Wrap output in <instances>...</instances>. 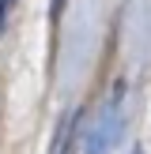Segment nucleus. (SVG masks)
<instances>
[{
    "label": "nucleus",
    "mask_w": 151,
    "mask_h": 154,
    "mask_svg": "<svg viewBox=\"0 0 151 154\" xmlns=\"http://www.w3.org/2000/svg\"><path fill=\"white\" fill-rule=\"evenodd\" d=\"M60 8H64V0H53V23L60 19Z\"/></svg>",
    "instance_id": "4"
},
{
    "label": "nucleus",
    "mask_w": 151,
    "mask_h": 154,
    "mask_svg": "<svg viewBox=\"0 0 151 154\" xmlns=\"http://www.w3.org/2000/svg\"><path fill=\"white\" fill-rule=\"evenodd\" d=\"M136 154H143V150H136Z\"/></svg>",
    "instance_id": "5"
},
{
    "label": "nucleus",
    "mask_w": 151,
    "mask_h": 154,
    "mask_svg": "<svg viewBox=\"0 0 151 154\" xmlns=\"http://www.w3.org/2000/svg\"><path fill=\"white\" fill-rule=\"evenodd\" d=\"M121 94H125V83H113L110 98H106L102 113L95 117V124L87 128V154H113L117 147V135L125 128V117H121Z\"/></svg>",
    "instance_id": "1"
},
{
    "label": "nucleus",
    "mask_w": 151,
    "mask_h": 154,
    "mask_svg": "<svg viewBox=\"0 0 151 154\" xmlns=\"http://www.w3.org/2000/svg\"><path fill=\"white\" fill-rule=\"evenodd\" d=\"M8 8H11V0H0V30H4V19H8Z\"/></svg>",
    "instance_id": "3"
},
{
    "label": "nucleus",
    "mask_w": 151,
    "mask_h": 154,
    "mask_svg": "<svg viewBox=\"0 0 151 154\" xmlns=\"http://www.w3.org/2000/svg\"><path fill=\"white\" fill-rule=\"evenodd\" d=\"M76 124H79V113H72L68 120H60V132H57V139H53L49 154H68V147H72V139H76Z\"/></svg>",
    "instance_id": "2"
}]
</instances>
